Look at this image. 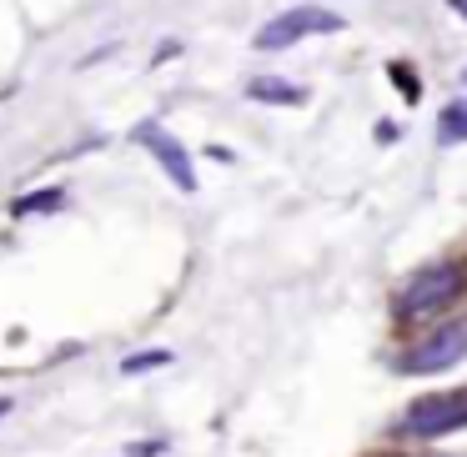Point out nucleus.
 <instances>
[{
  "label": "nucleus",
  "mask_w": 467,
  "mask_h": 457,
  "mask_svg": "<svg viewBox=\"0 0 467 457\" xmlns=\"http://www.w3.org/2000/svg\"><path fill=\"white\" fill-rule=\"evenodd\" d=\"M462 286H467V266L462 262H432V266H422V272H417L412 282L397 292V317H402V322H422V317L452 306L457 296H462Z\"/></svg>",
  "instance_id": "f257e3e1"
},
{
  "label": "nucleus",
  "mask_w": 467,
  "mask_h": 457,
  "mask_svg": "<svg viewBox=\"0 0 467 457\" xmlns=\"http://www.w3.org/2000/svg\"><path fill=\"white\" fill-rule=\"evenodd\" d=\"M342 16L337 11H322V5H292V11H282V16H272V21L256 31V51H286V46H296V41H306V36H332V31H342Z\"/></svg>",
  "instance_id": "f03ea898"
},
{
  "label": "nucleus",
  "mask_w": 467,
  "mask_h": 457,
  "mask_svg": "<svg viewBox=\"0 0 467 457\" xmlns=\"http://www.w3.org/2000/svg\"><path fill=\"white\" fill-rule=\"evenodd\" d=\"M457 427H467V387L462 392L417 397V402L402 412V437H422V442L447 437V432H457Z\"/></svg>",
  "instance_id": "7ed1b4c3"
},
{
  "label": "nucleus",
  "mask_w": 467,
  "mask_h": 457,
  "mask_svg": "<svg viewBox=\"0 0 467 457\" xmlns=\"http://www.w3.org/2000/svg\"><path fill=\"white\" fill-rule=\"evenodd\" d=\"M131 141L146 146V151L156 156V166H161V171L171 176L176 186H182V192H196V166H192V156H186V146L176 141V136L166 131L161 121H141V126L131 131Z\"/></svg>",
  "instance_id": "20e7f679"
},
{
  "label": "nucleus",
  "mask_w": 467,
  "mask_h": 457,
  "mask_svg": "<svg viewBox=\"0 0 467 457\" xmlns=\"http://www.w3.org/2000/svg\"><path fill=\"white\" fill-rule=\"evenodd\" d=\"M462 352H467V322H447L427 342H417L397 367L402 372H447L452 362H462Z\"/></svg>",
  "instance_id": "39448f33"
},
{
  "label": "nucleus",
  "mask_w": 467,
  "mask_h": 457,
  "mask_svg": "<svg viewBox=\"0 0 467 457\" xmlns=\"http://www.w3.org/2000/svg\"><path fill=\"white\" fill-rule=\"evenodd\" d=\"M437 141H442V146L467 141V101H452V106L442 111V126H437Z\"/></svg>",
  "instance_id": "423d86ee"
},
{
  "label": "nucleus",
  "mask_w": 467,
  "mask_h": 457,
  "mask_svg": "<svg viewBox=\"0 0 467 457\" xmlns=\"http://www.w3.org/2000/svg\"><path fill=\"white\" fill-rule=\"evenodd\" d=\"M246 96H252V101H276V106H296V101H302L296 86H276V81H252V86H246Z\"/></svg>",
  "instance_id": "0eeeda50"
},
{
  "label": "nucleus",
  "mask_w": 467,
  "mask_h": 457,
  "mask_svg": "<svg viewBox=\"0 0 467 457\" xmlns=\"http://www.w3.org/2000/svg\"><path fill=\"white\" fill-rule=\"evenodd\" d=\"M66 202V192H36V196H21L16 202V216H31V212H56Z\"/></svg>",
  "instance_id": "6e6552de"
},
{
  "label": "nucleus",
  "mask_w": 467,
  "mask_h": 457,
  "mask_svg": "<svg viewBox=\"0 0 467 457\" xmlns=\"http://www.w3.org/2000/svg\"><path fill=\"white\" fill-rule=\"evenodd\" d=\"M166 362H171V352H136V357L121 362V372L136 377V372H151V367H166Z\"/></svg>",
  "instance_id": "1a4fd4ad"
},
{
  "label": "nucleus",
  "mask_w": 467,
  "mask_h": 457,
  "mask_svg": "<svg viewBox=\"0 0 467 457\" xmlns=\"http://www.w3.org/2000/svg\"><path fill=\"white\" fill-rule=\"evenodd\" d=\"M447 5H452L457 16H467V0H447Z\"/></svg>",
  "instance_id": "9d476101"
},
{
  "label": "nucleus",
  "mask_w": 467,
  "mask_h": 457,
  "mask_svg": "<svg viewBox=\"0 0 467 457\" xmlns=\"http://www.w3.org/2000/svg\"><path fill=\"white\" fill-rule=\"evenodd\" d=\"M5 412H11V402H5V397H0V417H5Z\"/></svg>",
  "instance_id": "9b49d317"
},
{
  "label": "nucleus",
  "mask_w": 467,
  "mask_h": 457,
  "mask_svg": "<svg viewBox=\"0 0 467 457\" xmlns=\"http://www.w3.org/2000/svg\"><path fill=\"white\" fill-rule=\"evenodd\" d=\"M462 81H467V71H462Z\"/></svg>",
  "instance_id": "f8f14e48"
}]
</instances>
